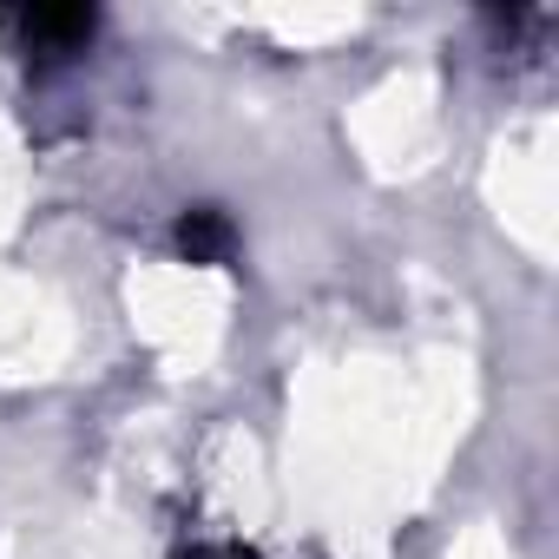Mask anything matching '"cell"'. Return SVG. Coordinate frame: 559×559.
<instances>
[{
	"label": "cell",
	"mask_w": 559,
	"mask_h": 559,
	"mask_svg": "<svg viewBox=\"0 0 559 559\" xmlns=\"http://www.w3.org/2000/svg\"><path fill=\"white\" fill-rule=\"evenodd\" d=\"M178 559H230V552H217V546H191V552H178Z\"/></svg>",
	"instance_id": "3957f363"
},
{
	"label": "cell",
	"mask_w": 559,
	"mask_h": 559,
	"mask_svg": "<svg viewBox=\"0 0 559 559\" xmlns=\"http://www.w3.org/2000/svg\"><path fill=\"white\" fill-rule=\"evenodd\" d=\"M14 27H21L27 47H40V53H73V47L93 34V14H86V8H40V14H21Z\"/></svg>",
	"instance_id": "6da1fadb"
},
{
	"label": "cell",
	"mask_w": 559,
	"mask_h": 559,
	"mask_svg": "<svg viewBox=\"0 0 559 559\" xmlns=\"http://www.w3.org/2000/svg\"><path fill=\"white\" fill-rule=\"evenodd\" d=\"M230 217L217 211V204H198V211H185L178 217V250L191 257V263H224L230 257Z\"/></svg>",
	"instance_id": "7a4b0ae2"
}]
</instances>
